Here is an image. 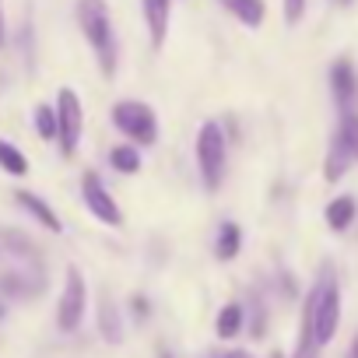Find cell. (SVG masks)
Returning a JSON list of instances; mask_svg holds the SVG:
<instances>
[{
    "label": "cell",
    "mask_w": 358,
    "mask_h": 358,
    "mask_svg": "<svg viewBox=\"0 0 358 358\" xmlns=\"http://www.w3.org/2000/svg\"><path fill=\"white\" fill-rule=\"evenodd\" d=\"M74 18H78V29L88 39L92 53H95V64H99L102 78H116L120 43H116L109 4H106V0H78V4H74Z\"/></svg>",
    "instance_id": "1"
},
{
    "label": "cell",
    "mask_w": 358,
    "mask_h": 358,
    "mask_svg": "<svg viewBox=\"0 0 358 358\" xmlns=\"http://www.w3.org/2000/svg\"><path fill=\"white\" fill-rule=\"evenodd\" d=\"M309 309H313V327H316V341L320 348L334 341L337 327H341V281H337V271L330 264L320 267L309 295H306Z\"/></svg>",
    "instance_id": "2"
},
{
    "label": "cell",
    "mask_w": 358,
    "mask_h": 358,
    "mask_svg": "<svg viewBox=\"0 0 358 358\" xmlns=\"http://www.w3.org/2000/svg\"><path fill=\"white\" fill-rule=\"evenodd\" d=\"M194 155H197V172H201V183L208 194L222 190V179H225V162H229V137L225 127L218 120H204L194 141Z\"/></svg>",
    "instance_id": "3"
},
{
    "label": "cell",
    "mask_w": 358,
    "mask_h": 358,
    "mask_svg": "<svg viewBox=\"0 0 358 358\" xmlns=\"http://www.w3.org/2000/svg\"><path fill=\"white\" fill-rule=\"evenodd\" d=\"M355 162H358V113H341L327 158H323V179L327 183H341Z\"/></svg>",
    "instance_id": "4"
},
{
    "label": "cell",
    "mask_w": 358,
    "mask_h": 358,
    "mask_svg": "<svg viewBox=\"0 0 358 358\" xmlns=\"http://www.w3.org/2000/svg\"><path fill=\"white\" fill-rule=\"evenodd\" d=\"M109 116H113V127L123 137H130V144L151 148L158 141V116H155V109L148 102H141V99H120Z\"/></svg>",
    "instance_id": "5"
},
{
    "label": "cell",
    "mask_w": 358,
    "mask_h": 358,
    "mask_svg": "<svg viewBox=\"0 0 358 358\" xmlns=\"http://www.w3.org/2000/svg\"><path fill=\"white\" fill-rule=\"evenodd\" d=\"M85 313H88V281H85L81 267L71 264L64 292H60V302H57V327L64 334H74L85 323Z\"/></svg>",
    "instance_id": "6"
},
{
    "label": "cell",
    "mask_w": 358,
    "mask_h": 358,
    "mask_svg": "<svg viewBox=\"0 0 358 358\" xmlns=\"http://www.w3.org/2000/svg\"><path fill=\"white\" fill-rule=\"evenodd\" d=\"M57 123H60V137H57L60 155L74 158L78 144H81V130H85V106H81L74 88H60L57 92Z\"/></svg>",
    "instance_id": "7"
},
{
    "label": "cell",
    "mask_w": 358,
    "mask_h": 358,
    "mask_svg": "<svg viewBox=\"0 0 358 358\" xmlns=\"http://www.w3.org/2000/svg\"><path fill=\"white\" fill-rule=\"evenodd\" d=\"M81 201H85V208H88L102 225H109V229H120V225H123V211H120L116 197L106 190V183H102L99 172H85V176H81Z\"/></svg>",
    "instance_id": "8"
},
{
    "label": "cell",
    "mask_w": 358,
    "mask_h": 358,
    "mask_svg": "<svg viewBox=\"0 0 358 358\" xmlns=\"http://www.w3.org/2000/svg\"><path fill=\"white\" fill-rule=\"evenodd\" d=\"M330 92H334L337 113H358V74L348 57L330 64Z\"/></svg>",
    "instance_id": "9"
},
{
    "label": "cell",
    "mask_w": 358,
    "mask_h": 358,
    "mask_svg": "<svg viewBox=\"0 0 358 358\" xmlns=\"http://www.w3.org/2000/svg\"><path fill=\"white\" fill-rule=\"evenodd\" d=\"M144 8V22H148V36H151V50H162L169 39V22H172V0H141Z\"/></svg>",
    "instance_id": "10"
},
{
    "label": "cell",
    "mask_w": 358,
    "mask_h": 358,
    "mask_svg": "<svg viewBox=\"0 0 358 358\" xmlns=\"http://www.w3.org/2000/svg\"><path fill=\"white\" fill-rule=\"evenodd\" d=\"M15 204H18L25 215H32L43 229H50V232H64V222L57 218V211H53L39 194H32V190H15Z\"/></svg>",
    "instance_id": "11"
},
{
    "label": "cell",
    "mask_w": 358,
    "mask_h": 358,
    "mask_svg": "<svg viewBox=\"0 0 358 358\" xmlns=\"http://www.w3.org/2000/svg\"><path fill=\"white\" fill-rule=\"evenodd\" d=\"M316 355H320V341H316V327H313V309H309V302H302L299 334H295V348L288 358H316Z\"/></svg>",
    "instance_id": "12"
},
{
    "label": "cell",
    "mask_w": 358,
    "mask_h": 358,
    "mask_svg": "<svg viewBox=\"0 0 358 358\" xmlns=\"http://www.w3.org/2000/svg\"><path fill=\"white\" fill-rule=\"evenodd\" d=\"M218 4H222V11H229L246 29H260L264 18H267V4H264V0H218Z\"/></svg>",
    "instance_id": "13"
},
{
    "label": "cell",
    "mask_w": 358,
    "mask_h": 358,
    "mask_svg": "<svg viewBox=\"0 0 358 358\" xmlns=\"http://www.w3.org/2000/svg\"><path fill=\"white\" fill-rule=\"evenodd\" d=\"M355 218H358V201L355 197H334L323 211V222H327L330 232H348Z\"/></svg>",
    "instance_id": "14"
},
{
    "label": "cell",
    "mask_w": 358,
    "mask_h": 358,
    "mask_svg": "<svg viewBox=\"0 0 358 358\" xmlns=\"http://www.w3.org/2000/svg\"><path fill=\"white\" fill-rule=\"evenodd\" d=\"M243 327H246V309H243V302H225V306L218 309V316H215V334H218L222 341H232V337L243 334Z\"/></svg>",
    "instance_id": "15"
},
{
    "label": "cell",
    "mask_w": 358,
    "mask_h": 358,
    "mask_svg": "<svg viewBox=\"0 0 358 358\" xmlns=\"http://www.w3.org/2000/svg\"><path fill=\"white\" fill-rule=\"evenodd\" d=\"M239 250H243V229L236 222H222V229L215 236V257L229 264V260L239 257Z\"/></svg>",
    "instance_id": "16"
},
{
    "label": "cell",
    "mask_w": 358,
    "mask_h": 358,
    "mask_svg": "<svg viewBox=\"0 0 358 358\" xmlns=\"http://www.w3.org/2000/svg\"><path fill=\"white\" fill-rule=\"evenodd\" d=\"M99 334H102L109 344H120V341H123L120 309L113 306V299H109V295H102V302H99Z\"/></svg>",
    "instance_id": "17"
},
{
    "label": "cell",
    "mask_w": 358,
    "mask_h": 358,
    "mask_svg": "<svg viewBox=\"0 0 358 358\" xmlns=\"http://www.w3.org/2000/svg\"><path fill=\"white\" fill-rule=\"evenodd\" d=\"M109 165H113L120 176L141 172V148H137V144H116V148L109 151Z\"/></svg>",
    "instance_id": "18"
},
{
    "label": "cell",
    "mask_w": 358,
    "mask_h": 358,
    "mask_svg": "<svg viewBox=\"0 0 358 358\" xmlns=\"http://www.w3.org/2000/svg\"><path fill=\"white\" fill-rule=\"evenodd\" d=\"M0 169H4L8 176H29V158L22 148H15L11 141H0Z\"/></svg>",
    "instance_id": "19"
},
{
    "label": "cell",
    "mask_w": 358,
    "mask_h": 358,
    "mask_svg": "<svg viewBox=\"0 0 358 358\" xmlns=\"http://www.w3.org/2000/svg\"><path fill=\"white\" fill-rule=\"evenodd\" d=\"M36 134L43 137V141H57L60 137V123H57V106H46V102H39L36 106Z\"/></svg>",
    "instance_id": "20"
},
{
    "label": "cell",
    "mask_w": 358,
    "mask_h": 358,
    "mask_svg": "<svg viewBox=\"0 0 358 358\" xmlns=\"http://www.w3.org/2000/svg\"><path fill=\"white\" fill-rule=\"evenodd\" d=\"M25 274H0V292L4 295H11V299H29V295H36L43 285H29V281H22Z\"/></svg>",
    "instance_id": "21"
},
{
    "label": "cell",
    "mask_w": 358,
    "mask_h": 358,
    "mask_svg": "<svg viewBox=\"0 0 358 358\" xmlns=\"http://www.w3.org/2000/svg\"><path fill=\"white\" fill-rule=\"evenodd\" d=\"M281 4H285V22L288 25H299L302 15H306V0H281Z\"/></svg>",
    "instance_id": "22"
},
{
    "label": "cell",
    "mask_w": 358,
    "mask_h": 358,
    "mask_svg": "<svg viewBox=\"0 0 358 358\" xmlns=\"http://www.w3.org/2000/svg\"><path fill=\"white\" fill-rule=\"evenodd\" d=\"M130 313H134V320H141V323H144V320L151 316V306H148V295H134V299H130Z\"/></svg>",
    "instance_id": "23"
},
{
    "label": "cell",
    "mask_w": 358,
    "mask_h": 358,
    "mask_svg": "<svg viewBox=\"0 0 358 358\" xmlns=\"http://www.w3.org/2000/svg\"><path fill=\"white\" fill-rule=\"evenodd\" d=\"M8 43V22H4V8H0V50Z\"/></svg>",
    "instance_id": "24"
},
{
    "label": "cell",
    "mask_w": 358,
    "mask_h": 358,
    "mask_svg": "<svg viewBox=\"0 0 358 358\" xmlns=\"http://www.w3.org/2000/svg\"><path fill=\"white\" fill-rule=\"evenodd\" d=\"M208 358H250L246 351H222V355H208Z\"/></svg>",
    "instance_id": "25"
},
{
    "label": "cell",
    "mask_w": 358,
    "mask_h": 358,
    "mask_svg": "<svg viewBox=\"0 0 358 358\" xmlns=\"http://www.w3.org/2000/svg\"><path fill=\"white\" fill-rule=\"evenodd\" d=\"M348 358H358V334H355V341H351V355Z\"/></svg>",
    "instance_id": "26"
},
{
    "label": "cell",
    "mask_w": 358,
    "mask_h": 358,
    "mask_svg": "<svg viewBox=\"0 0 358 358\" xmlns=\"http://www.w3.org/2000/svg\"><path fill=\"white\" fill-rule=\"evenodd\" d=\"M4 313H8V309H4V302H0V320H4Z\"/></svg>",
    "instance_id": "27"
},
{
    "label": "cell",
    "mask_w": 358,
    "mask_h": 358,
    "mask_svg": "<svg viewBox=\"0 0 358 358\" xmlns=\"http://www.w3.org/2000/svg\"><path fill=\"white\" fill-rule=\"evenodd\" d=\"M341 4H351V0H341Z\"/></svg>",
    "instance_id": "28"
}]
</instances>
